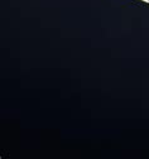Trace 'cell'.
I'll use <instances>...</instances> for the list:
<instances>
[{
  "mask_svg": "<svg viewBox=\"0 0 149 159\" xmlns=\"http://www.w3.org/2000/svg\"><path fill=\"white\" fill-rule=\"evenodd\" d=\"M148 2H149V0H148Z\"/></svg>",
  "mask_w": 149,
  "mask_h": 159,
  "instance_id": "obj_1",
  "label": "cell"
}]
</instances>
